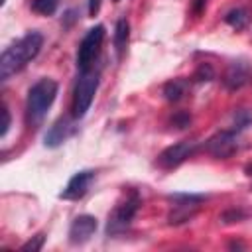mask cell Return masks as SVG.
Masks as SVG:
<instances>
[{"instance_id":"24","label":"cell","mask_w":252,"mask_h":252,"mask_svg":"<svg viewBox=\"0 0 252 252\" xmlns=\"http://www.w3.org/2000/svg\"><path fill=\"white\" fill-rule=\"evenodd\" d=\"M205 6H207V0H193V12H195L197 16H201V14H203Z\"/></svg>"},{"instance_id":"1","label":"cell","mask_w":252,"mask_h":252,"mask_svg":"<svg viewBox=\"0 0 252 252\" xmlns=\"http://www.w3.org/2000/svg\"><path fill=\"white\" fill-rule=\"evenodd\" d=\"M43 45V35L35 30L22 35L18 41H14L10 47H6L0 55V79L8 81L12 75L20 73L32 59L37 57Z\"/></svg>"},{"instance_id":"8","label":"cell","mask_w":252,"mask_h":252,"mask_svg":"<svg viewBox=\"0 0 252 252\" xmlns=\"http://www.w3.org/2000/svg\"><path fill=\"white\" fill-rule=\"evenodd\" d=\"M199 148V142L197 140H181L173 146H167L156 159L158 167L161 169H173L177 165H181L187 158H191Z\"/></svg>"},{"instance_id":"17","label":"cell","mask_w":252,"mask_h":252,"mask_svg":"<svg viewBox=\"0 0 252 252\" xmlns=\"http://www.w3.org/2000/svg\"><path fill=\"white\" fill-rule=\"evenodd\" d=\"M61 0H32V10L39 16H53Z\"/></svg>"},{"instance_id":"11","label":"cell","mask_w":252,"mask_h":252,"mask_svg":"<svg viewBox=\"0 0 252 252\" xmlns=\"http://www.w3.org/2000/svg\"><path fill=\"white\" fill-rule=\"evenodd\" d=\"M98 222L93 215H79L73 219L71 226H69V242L73 246L85 244L87 240H91V236L96 232Z\"/></svg>"},{"instance_id":"21","label":"cell","mask_w":252,"mask_h":252,"mask_svg":"<svg viewBox=\"0 0 252 252\" xmlns=\"http://www.w3.org/2000/svg\"><path fill=\"white\" fill-rule=\"evenodd\" d=\"M177 130H185L189 124H191V114L189 112H185V110H179V112H175L173 116H171V120H169Z\"/></svg>"},{"instance_id":"10","label":"cell","mask_w":252,"mask_h":252,"mask_svg":"<svg viewBox=\"0 0 252 252\" xmlns=\"http://www.w3.org/2000/svg\"><path fill=\"white\" fill-rule=\"evenodd\" d=\"M250 81H252V67L246 61H232L222 75V85L226 91H240Z\"/></svg>"},{"instance_id":"15","label":"cell","mask_w":252,"mask_h":252,"mask_svg":"<svg viewBox=\"0 0 252 252\" xmlns=\"http://www.w3.org/2000/svg\"><path fill=\"white\" fill-rule=\"evenodd\" d=\"M250 20H252V16H250V12H248L246 8H232V10H228V12L224 14V22H226L230 28H234L236 32L244 30V28L250 24Z\"/></svg>"},{"instance_id":"26","label":"cell","mask_w":252,"mask_h":252,"mask_svg":"<svg viewBox=\"0 0 252 252\" xmlns=\"http://www.w3.org/2000/svg\"><path fill=\"white\" fill-rule=\"evenodd\" d=\"M244 171H246V175H250V177H252V163H248V165L244 167Z\"/></svg>"},{"instance_id":"6","label":"cell","mask_w":252,"mask_h":252,"mask_svg":"<svg viewBox=\"0 0 252 252\" xmlns=\"http://www.w3.org/2000/svg\"><path fill=\"white\" fill-rule=\"evenodd\" d=\"M102 39H104V26L102 24L91 28L83 35V39L79 43V49H77V67L81 71H87V69L93 67V63H94V59L100 51Z\"/></svg>"},{"instance_id":"18","label":"cell","mask_w":252,"mask_h":252,"mask_svg":"<svg viewBox=\"0 0 252 252\" xmlns=\"http://www.w3.org/2000/svg\"><path fill=\"white\" fill-rule=\"evenodd\" d=\"M195 83H209V81H213L215 79V69H213V65L211 63H201L197 69H195V73H193V77H191Z\"/></svg>"},{"instance_id":"14","label":"cell","mask_w":252,"mask_h":252,"mask_svg":"<svg viewBox=\"0 0 252 252\" xmlns=\"http://www.w3.org/2000/svg\"><path fill=\"white\" fill-rule=\"evenodd\" d=\"M187 89H189V81L177 77V79H171V81H167V83L163 85L161 94H163L165 100H169V102H177V100H181V98L185 96Z\"/></svg>"},{"instance_id":"20","label":"cell","mask_w":252,"mask_h":252,"mask_svg":"<svg viewBox=\"0 0 252 252\" xmlns=\"http://www.w3.org/2000/svg\"><path fill=\"white\" fill-rule=\"evenodd\" d=\"M43 242H45V234L43 232H37L35 236H32L28 242L22 244V250L24 252H37L43 248Z\"/></svg>"},{"instance_id":"2","label":"cell","mask_w":252,"mask_h":252,"mask_svg":"<svg viewBox=\"0 0 252 252\" xmlns=\"http://www.w3.org/2000/svg\"><path fill=\"white\" fill-rule=\"evenodd\" d=\"M57 91H59L57 83L53 79H47V77L35 81L30 87L26 108H28V116L32 122H39L45 116V112L49 110V106L53 104V100L57 96Z\"/></svg>"},{"instance_id":"9","label":"cell","mask_w":252,"mask_h":252,"mask_svg":"<svg viewBox=\"0 0 252 252\" xmlns=\"http://www.w3.org/2000/svg\"><path fill=\"white\" fill-rule=\"evenodd\" d=\"M94 181V171L93 169H81L77 171L65 185V189L59 193V199H65V201H79L87 195L91 183Z\"/></svg>"},{"instance_id":"12","label":"cell","mask_w":252,"mask_h":252,"mask_svg":"<svg viewBox=\"0 0 252 252\" xmlns=\"http://www.w3.org/2000/svg\"><path fill=\"white\" fill-rule=\"evenodd\" d=\"M75 130H77V126H75L73 118L61 116V118L55 120V122L51 124V128L45 132L43 144H45L47 148H59L63 142H67V140L75 134Z\"/></svg>"},{"instance_id":"22","label":"cell","mask_w":252,"mask_h":252,"mask_svg":"<svg viewBox=\"0 0 252 252\" xmlns=\"http://www.w3.org/2000/svg\"><path fill=\"white\" fill-rule=\"evenodd\" d=\"M10 122H12V116H10V110H8V106L4 104V106H2V130H0V136H2V138L8 134Z\"/></svg>"},{"instance_id":"19","label":"cell","mask_w":252,"mask_h":252,"mask_svg":"<svg viewBox=\"0 0 252 252\" xmlns=\"http://www.w3.org/2000/svg\"><path fill=\"white\" fill-rule=\"evenodd\" d=\"M248 217V213L244 211V209H240V207H232V209H226L222 215H220V220L224 222V224H232V222H240V220H244Z\"/></svg>"},{"instance_id":"25","label":"cell","mask_w":252,"mask_h":252,"mask_svg":"<svg viewBox=\"0 0 252 252\" xmlns=\"http://www.w3.org/2000/svg\"><path fill=\"white\" fill-rule=\"evenodd\" d=\"M246 246L242 244V242H236V240H232V242H228V250H244Z\"/></svg>"},{"instance_id":"23","label":"cell","mask_w":252,"mask_h":252,"mask_svg":"<svg viewBox=\"0 0 252 252\" xmlns=\"http://www.w3.org/2000/svg\"><path fill=\"white\" fill-rule=\"evenodd\" d=\"M100 2H102V0H89V16H96V14H98Z\"/></svg>"},{"instance_id":"3","label":"cell","mask_w":252,"mask_h":252,"mask_svg":"<svg viewBox=\"0 0 252 252\" xmlns=\"http://www.w3.org/2000/svg\"><path fill=\"white\" fill-rule=\"evenodd\" d=\"M96 89H98V71H94L93 67L87 71H81L77 77V83H75L73 104H71L75 120H79L87 114V110L91 108L93 98L96 94Z\"/></svg>"},{"instance_id":"4","label":"cell","mask_w":252,"mask_h":252,"mask_svg":"<svg viewBox=\"0 0 252 252\" xmlns=\"http://www.w3.org/2000/svg\"><path fill=\"white\" fill-rule=\"evenodd\" d=\"M140 195L138 191H130L126 195L124 201H120L112 213L108 215V220H106V234L108 236H116V234H122L128 230V226L132 224L138 209H140Z\"/></svg>"},{"instance_id":"27","label":"cell","mask_w":252,"mask_h":252,"mask_svg":"<svg viewBox=\"0 0 252 252\" xmlns=\"http://www.w3.org/2000/svg\"><path fill=\"white\" fill-rule=\"evenodd\" d=\"M112 2H120V0H112Z\"/></svg>"},{"instance_id":"16","label":"cell","mask_w":252,"mask_h":252,"mask_svg":"<svg viewBox=\"0 0 252 252\" xmlns=\"http://www.w3.org/2000/svg\"><path fill=\"white\" fill-rule=\"evenodd\" d=\"M250 126H252V112L248 108H238L232 116V130L236 134H240L242 130H246Z\"/></svg>"},{"instance_id":"5","label":"cell","mask_w":252,"mask_h":252,"mask_svg":"<svg viewBox=\"0 0 252 252\" xmlns=\"http://www.w3.org/2000/svg\"><path fill=\"white\" fill-rule=\"evenodd\" d=\"M167 199L173 203L171 211L167 213V222L177 226V224L191 220L207 197L197 195V193H173V195H167Z\"/></svg>"},{"instance_id":"7","label":"cell","mask_w":252,"mask_h":252,"mask_svg":"<svg viewBox=\"0 0 252 252\" xmlns=\"http://www.w3.org/2000/svg\"><path fill=\"white\" fill-rule=\"evenodd\" d=\"M207 154H211L215 159H228L238 152V134L230 130H220L215 132L207 142H205Z\"/></svg>"},{"instance_id":"13","label":"cell","mask_w":252,"mask_h":252,"mask_svg":"<svg viewBox=\"0 0 252 252\" xmlns=\"http://www.w3.org/2000/svg\"><path fill=\"white\" fill-rule=\"evenodd\" d=\"M128 39H130V24L126 18H120L114 26V51H116L118 59L124 57L126 47H128Z\"/></svg>"}]
</instances>
